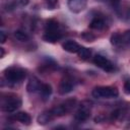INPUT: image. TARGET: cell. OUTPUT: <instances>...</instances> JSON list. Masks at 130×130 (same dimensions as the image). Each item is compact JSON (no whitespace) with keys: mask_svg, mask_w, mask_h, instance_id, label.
I'll use <instances>...</instances> for the list:
<instances>
[{"mask_svg":"<svg viewBox=\"0 0 130 130\" xmlns=\"http://www.w3.org/2000/svg\"><path fill=\"white\" fill-rule=\"evenodd\" d=\"M21 106V100L19 96L8 93L1 99V109L7 113H13Z\"/></svg>","mask_w":130,"mask_h":130,"instance_id":"cell-1","label":"cell"},{"mask_svg":"<svg viewBox=\"0 0 130 130\" xmlns=\"http://www.w3.org/2000/svg\"><path fill=\"white\" fill-rule=\"evenodd\" d=\"M26 76V70L19 67H9L4 71V77L10 83H19Z\"/></svg>","mask_w":130,"mask_h":130,"instance_id":"cell-2","label":"cell"},{"mask_svg":"<svg viewBox=\"0 0 130 130\" xmlns=\"http://www.w3.org/2000/svg\"><path fill=\"white\" fill-rule=\"evenodd\" d=\"M92 96L95 99H115L119 91L114 86H98L92 89Z\"/></svg>","mask_w":130,"mask_h":130,"instance_id":"cell-3","label":"cell"},{"mask_svg":"<svg viewBox=\"0 0 130 130\" xmlns=\"http://www.w3.org/2000/svg\"><path fill=\"white\" fill-rule=\"evenodd\" d=\"M76 105V100L75 99H71V100H67L65 102H63L62 104L56 106L55 108L52 109L53 114L56 116H64L66 114H68L69 112H71L73 110V108Z\"/></svg>","mask_w":130,"mask_h":130,"instance_id":"cell-4","label":"cell"},{"mask_svg":"<svg viewBox=\"0 0 130 130\" xmlns=\"http://www.w3.org/2000/svg\"><path fill=\"white\" fill-rule=\"evenodd\" d=\"M90 109H91V103L90 102H82L78 108V110L75 113V120L79 123H82L88 119L90 116Z\"/></svg>","mask_w":130,"mask_h":130,"instance_id":"cell-5","label":"cell"},{"mask_svg":"<svg viewBox=\"0 0 130 130\" xmlns=\"http://www.w3.org/2000/svg\"><path fill=\"white\" fill-rule=\"evenodd\" d=\"M93 63L98 67H100L101 69H103L107 72H112L114 70L113 63L109 59H107L106 57H104L102 55H95L94 58H93Z\"/></svg>","mask_w":130,"mask_h":130,"instance_id":"cell-6","label":"cell"},{"mask_svg":"<svg viewBox=\"0 0 130 130\" xmlns=\"http://www.w3.org/2000/svg\"><path fill=\"white\" fill-rule=\"evenodd\" d=\"M75 86V82L74 80L71 78V77H65L63 78L60 83H59V86H58V92L60 94H67L69 93L70 91L73 90Z\"/></svg>","mask_w":130,"mask_h":130,"instance_id":"cell-7","label":"cell"},{"mask_svg":"<svg viewBox=\"0 0 130 130\" xmlns=\"http://www.w3.org/2000/svg\"><path fill=\"white\" fill-rule=\"evenodd\" d=\"M86 6V0H69L68 7L72 12H80Z\"/></svg>","mask_w":130,"mask_h":130,"instance_id":"cell-8","label":"cell"},{"mask_svg":"<svg viewBox=\"0 0 130 130\" xmlns=\"http://www.w3.org/2000/svg\"><path fill=\"white\" fill-rule=\"evenodd\" d=\"M42 84H43V83H41V81H40L37 77L32 76V77L29 78V80H28V82H27L26 90H27L28 92H37V91H40Z\"/></svg>","mask_w":130,"mask_h":130,"instance_id":"cell-9","label":"cell"},{"mask_svg":"<svg viewBox=\"0 0 130 130\" xmlns=\"http://www.w3.org/2000/svg\"><path fill=\"white\" fill-rule=\"evenodd\" d=\"M54 117H55V115L53 114L52 110H50V111H45V112L41 113V114L38 116L37 121H38V123H39L40 125H46V124H48L49 122H51V121L54 119Z\"/></svg>","mask_w":130,"mask_h":130,"instance_id":"cell-10","label":"cell"},{"mask_svg":"<svg viewBox=\"0 0 130 130\" xmlns=\"http://www.w3.org/2000/svg\"><path fill=\"white\" fill-rule=\"evenodd\" d=\"M62 47L68 53H77L79 48H80V46L75 41H71V40H68L65 43H63Z\"/></svg>","mask_w":130,"mask_h":130,"instance_id":"cell-11","label":"cell"},{"mask_svg":"<svg viewBox=\"0 0 130 130\" xmlns=\"http://www.w3.org/2000/svg\"><path fill=\"white\" fill-rule=\"evenodd\" d=\"M13 119L18 121V122H20L21 124H24V125H29L30 121H31L30 116L25 112H18L16 114H14L13 115Z\"/></svg>","mask_w":130,"mask_h":130,"instance_id":"cell-12","label":"cell"},{"mask_svg":"<svg viewBox=\"0 0 130 130\" xmlns=\"http://www.w3.org/2000/svg\"><path fill=\"white\" fill-rule=\"evenodd\" d=\"M62 35L60 31H53V32H45L43 36V40L48 43H56L61 39Z\"/></svg>","mask_w":130,"mask_h":130,"instance_id":"cell-13","label":"cell"},{"mask_svg":"<svg viewBox=\"0 0 130 130\" xmlns=\"http://www.w3.org/2000/svg\"><path fill=\"white\" fill-rule=\"evenodd\" d=\"M105 26H106V22L102 17H94L89 23V27L96 30H101L105 28Z\"/></svg>","mask_w":130,"mask_h":130,"instance_id":"cell-14","label":"cell"},{"mask_svg":"<svg viewBox=\"0 0 130 130\" xmlns=\"http://www.w3.org/2000/svg\"><path fill=\"white\" fill-rule=\"evenodd\" d=\"M51 93H52V87H51V85H49L47 83H43L42 86H41V89H40V94H41L42 99L44 101H47L50 98Z\"/></svg>","mask_w":130,"mask_h":130,"instance_id":"cell-15","label":"cell"},{"mask_svg":"<svg viewBox=\"0 0 130 130\" xmlns=\"http://www.w3.org/2000/svg\"><path fill=\"white\" fill-rule=\"evenodd\" d=\"M53 31H60V29H59V23L56 20H54V19H50L46 23L45 32H53Z\"/></svg>","mask_w":130,"mask_h":130,"instance_id":"cell-16","label":"cell"},{"mask_svg":"<svg viewBox=\"0 0 130 130\" xmlns=\"http://www.w3.org/2000/svg\"><path fill=\"white\" fill-rule=\"evenodd\" d=\"M77 54H78V57H79L80 59H82V60H87V59L90 57V55H91V51H90V49H88V48H85V47H81V46H80V48H79Z\"/></svg>","mask_w":130,"mask_h":130,"instance_id":"cell-17","label":"cell"},{"mask_svg":"<svg viewBox=\"0 0 130 130\" xmlns=\"http://www.w3.org/2000/svg\"><path fill=\"white\" fill-rule=\"evenodd\" d=\"M14 37L16 40L20 41V42H26L29 40V37L26 32L22 31V30H15L14 31Z\"/></svg>","mask_w":130,"mask_h":130,"instance_id":"cell-18","label":"cell"},{"mask_svg":"<svg viewBox=\"0 0 130 130\" xmlns=\"http://www.w3.org/2000/svg\"><path fill=\"white\" fill-rule=\"evenodd\" d=\"M120 45H130V30L120 34Z\"/></svg>","mask_w":130,"mask_h":130,"instance_id":"cell-19","label":"cell"},{"mask_svg":"<svg viewBox=\"0 0 130 130\" xmlns=\"http://www.w3.org/2000/svg\"><path fill=\"white\" fill-rule=\"evenodd\" d=\"M81 37H82L86 42H92V41L94 40V36L91 35V34H89V32H86V31H84Z\"/></svg>","mask_w":130,"mask_h":130,"instance_id":"cell-20","label":"cell"},{"mask_svg":"<svg viewBox=\"0 0 130 130\" xmlns=\"http://www.w3.org/2000/svg\"><path fill=\"white\" fill-rule=\"evenodd\" d=\"M58 3V0H46V4H47V7L49 9H54L56 7Z\"/></svg>","mask_w":130,"mask_h":130,"instance_id":"cell-21","label":"cell"},{"mask_svg":"<svg viewBox=\"0 0 130 130\" xmlns=\"http://www.w3.org/2000/svg\"><path fill=\"white\" fill-rule=\"evenodd\" d=\"M124 91H125V93L130 94V79L127 80V81L124 83Z\"/></svg>","mask_w":130,"mask_h":130,"instance_id":"cell-22","label":"cell"},{"mask_svg":"<svg viewBox=\"0 0 130 130\" xmlns=\"http://www.w3.org/2000/svg\"><path fill=\"white\" fill-rule=\"evenodd\" d=\"M5 41H6V36H5L4 31H0V42L3 44V43H5Z\"/></svg>","mask_w":130,"mask_h":130,"instance_id":"cell-23","label":"cell"},{"mask_svg":"<svg viewBox=\"0 0 130 130\" xmlns=\"http://www.w3.org/2000/svg\"><path fill=\"white\" fill-rule=\"evenodd\" d=\"M28 3V0H20V4L21 5H26Z\"/></svg>","mask_w":130,"mask_h":130,"instance_id":"cell-24","label":"cell"},{"mask_svg":"<svg viewBox=\"0 0 130 130\" xmlns=\"http://www.w3.org/2000/svg\"><path fill=\"white\" fill-rule=\"evenodd\" d=\"M0 51H1V55H0V57L2 58V57L4 56V49H3V48H0Z\"/></svg>","mask_w":130,"mask_h":130,"instance_id":"cell-25","label":"cell"},{"mask_svg":"<svg viewBox=\"0 0 130 130\" xmlns=\"http://www.w3.org/2000/svg\"><path fill=\"white\" fill-rule=\"evenodd\" d=\"M99 1H106V0H99Z\"/></svg>","mask_w":130,"mask_h":130,"instance_id":"cell-26","label":"cell"}]
</instances>
